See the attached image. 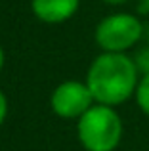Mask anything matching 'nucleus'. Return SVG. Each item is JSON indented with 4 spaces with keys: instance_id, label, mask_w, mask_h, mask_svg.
Wrapping results in <instances>:
<instances>
[{
    "instance_id": "1a4fd4ad",
    "label": "nucleus",
    "mask_w": 149,
    "mask_h": 151,
    "mask_svg": "<svg viewBox=\"0 0 149 151\" xmlns=\"http://www.w3.org/2000/svg\"><path fill=\"white\" fill-rule=\"evenodd\" d=\"M103 4H109V6H120V4L128 2V0H101Z\"/></svg>"
},
{
    "instance_id": "0eeeda50",
    "label": "nucleus",
    "mask_w": 149,
    "mask_h": 151,
    "mask_svg": "<svg viewBox=\"0 0 149 151\" xmlns=\"http://www.w3.org/2000/svg\"><path fill=\"white\" fill-rule=\"evenodd\" d=\"M134 61H136V65H138L140 75L149 73V46H143V48L134 55Z\"/></svg>"
},
{
    "instance_id": "423d86ee",
    "label": "nucleus",
    "mask_w": 149,
    "mask_h": 151,
    "mask_svg": "<svg viewBox=\"0 0 149 151\" xmlns=\"http://www.w3.org/2000/svg\"><path fill=\"white\" fill-rule=\"evenodd\" d=\"M134 100L138 103L140 111H142L145 117H149V73L142 75L138 82V88H136Z\"/></svg>"
},
{
    "instance_id": "7ed1b4c3",
    "label": "nucleus",
    "mask_w": 149,
    "mask_h": 151,
    "mask_svg": "<svg viewBox=\"0 0 149 151\" xmlns=\"http://www.w3.org/2000/svg\"><path fill=\"white\" fill-rule=\"evenodd\" d=\"M143 21L134 14L117 12L109 14L96 25L94 40L101 52L126 54L143 38Z\"/></svg>"
},
{
    "instance_id": "f257e3e1",
    "label": "nucleus",
    "mask_w": 149,
    "mask_h": 151,
    "mask_svg": "<svg viewBox=\"0 0 149 151\" xmlns=\"http://www.w3.org/2000/svg\"><path fill=\"white\" fill-rule=\"evenodd\" d=\"M140 71L128 54L101 52L88 67L86 84L96 103L119 107L134 98L140 82Z\"/></svg>"
},
{
    "instance_id": "9d476101",
    "label": "nucleus",
    "mask_w": 149,
    "mask_h": 151,
    "mask_svg": "<svg viewBox=\"0 0 149 151\" xmlns=\"http://www.w3.org/2000/svg\"><path fill=\"white\" fill-rule=\"evenodd\" d=\"M138 4L142 12H149V0H138Z\"/></svg>"
},
{
    "instance_id": "20e7f679",
    "label": "nucleus",
    "mask_w": 149,
    "mask_h": 151,
    "mask_svg": "<svg viewBox=\"0 0 149 151\" xmlns=\"http://www.w3.org/2000/svg\"><path fill=\"white\" fill-rule=\"evenodd\" d=\"M92 105H96L88 84L80 81H65L54 88L50 96V107L59 119L78 121Z\"/></svg>"
},
{
    "instance_id": "9b49d317",
    "label": "nucleus",
    "mask_w": 149,
    "mask_h": 151,
    "mask_svg": "<svg viewBox=\"0 0 149 151\" xmlns=\"http://www.w3.org/2000/svg\"><path fill=\"white\" fill-rule=\"evenodd\" d=\"M4 61H6V54H4V48L0 46V73H2V69H4Z\"/></svg>"
},
{
    "instance_id": "6e6552de",
    "label": "nucleus",
    "mask_w": 149,
    "mask_h": 151,
    "mask_svg": "<svg viewBox=\"0 0 149 151\" xmlns=\"http://www.w3.org/2000/svg\"><path fill=\"white\" fill-rule=\"evenodd\" d=\"M6 117H8V98L4 94V90L0 88V126L4 124Z\"/></svg>"
},
{
    "instance_id": "f03ea898",
    "label": "nucleus",
    "mask_w": 149,
    "mask_h": 151,
    "mask_svg": "<svg viewBox=\"0 0 149 151\" xmlns=\"http://www.w3.org/2000/svg\"><path fill=\"white\" fill-rule=\"evenodd\" d=\"M122 134L124 124L117 107L96 103L77 121V138L86 151H115Z\"/></svg>"
},
{
    "instance_id": "39448f33",
    "label": "nucleus",
    "mask_w": 149,
    "mask_h": 151,
    "mask_svg": "<svg viewBox=\"0 0 149 151\" xmlns=\"http://www.w3.org/2000/svg\"><path fill=\"white\" fill-rule=\"evenodd\" d=\"M80 8V0H31L34 17L42 23L57 25L73 17Z\"/></svg>"
}]
</instances>
